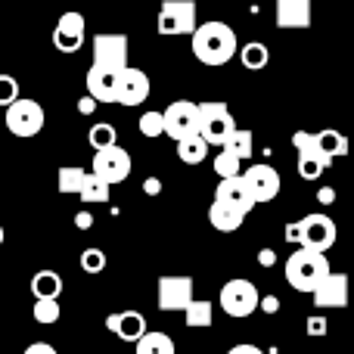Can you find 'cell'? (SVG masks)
Here are the masks:
<instances>
[{
  "label": "cell",
  "instance_id": "277c9868",
  "mask_svg": "<svg viewBox=\"0 0 354 354\" xmlns=\"http://www.w3.org/2000/svg\"><path fill=\"white\" fill-rule=\"evenodd\" d=\"M199 106V134L205 137L208 147H221L227 140L236 122H233V112L227 103L221 100H212V103H196Z\"/></svg>",
  "mask_w": 354,
  "mask_h": 354
},
{
  "label": "cell",
  "instance_id": "74e56055",
  "mask_svg": "<svg viewBox=\"0 0 354 354\" xmlns=\"http://www.w3.org/2000/svg\"><path fill=\"white\" fill-rule=\"evenodd\" d=\"M22 354H59V351H56L50 342H31V345H28V348H25Z\"/></svg>",
  "mask_w": 354,
  "mask_h": 354
},
{
  "label": "cell",
  "instance_id": "83f0119b",
  "mask_svg": "<svg viewBox=\"0 0 354 354\" xmlns=\"http://www.w3.org/2000/svg\"><path fill=\"white\" fill-rule=\"evenodd\" d=\"M137 354H174V342L171 336H165V333H143L140 339H137Z\"/></svg>",
  "mask_w": 354,
  "mask_h": 354
},
{
  "label": "cell",
  "instance_id": "30bf717a",
  "mask_svg": "<svg viewBox=\"0 0 354 354\" xmlns=\"http://www.w3.org/2000/svg\"><path fill=\"white\" fill-rule=\"evenodd\" d=\"M292 147L299 149V174L305 177V180H317V177L333 165V162L320 153L314 134H308V131H295V134H292Z\"/></svg>",
  "mask_w": 354,
  "mask_h": 354
},
{
  "label": "cell",
  "instance_id": "8d00e7d4",
  "mask_svg": "<svg viewBox=\"0 0 354 354\" xmlns=\"http://www.w3.org/2000/svg\"><path fill=\"white\" fill-rule=\"evenodd\" d=\"M258 311H264V314H277L280 311V299L277 295H258Z\"/></svg>",
  "mask_w": 354,
  "mask_h": 354
},
{
  "label": "cell",
  "instance_id": "bcb514c9",
  "mask_svg": "<svg viewBox=\"0 0 354 354\" xmlns=\"http://www.w3.org/2000/svg\"><path fill=\"white\" fill-rule=\"evenodd\" d=\"M3 239H6V230H3V227H0V245H3Z\"/></svg>",
  "mask_w": 354,
  "mask_h": 354
},
{
  "label": "cell",
  "instance_id": "60d3db41",
  "mask_svg": "<svg viewBox=\"0 0 354 354\" xmlns=\"http://www.w3.org/2000/svg\"><path fill=\"white\" fill-rule=\"evenodd\" d=\"M93 109H97V100H93L91 93H87V97H81V100H78V112H81V115H91Z\"/></svg>",
  "mask_w": 354,
  "mask_h": 354
},
{
  "label": "cell",
  "instance_id": "ee69618b",
  "mask_svg": "<svg viewBox=\"0 0 354 354\" xmlns=\"http://www.w3.org/2000/svg\"><path fill=\"white\" fill-rule=\"evenodd\" d=\"M227 354H264L261 348H258V345H249V342H243V345H233L230 351Z\"/></svg>",
  "mask_w": 354,
  "mask_h": 354
},
{
  "label": "cell",
  "instance_id": "d590c367",
  "mask_svg": "<svg viewBox=\"0 0 354 354\" xmlns=\"http://www.w3.org/2000/svg\"><path fill=\"white\" fill-rule=\"evenodd\" d=\"M19 97V81L12 75H0V106H10Z\"/></svg>",
  "mask_w": 354,
  "mask_h": 354
},
{
  "label": "cell",
  "instance_id": "7402d4cb",
  "mask_svg": "<svg viewBox=\"0 0 354 354\" xmlns=\"http://www.w3.org/2000/svg\"><path fill=\"white\" fill-rule=\"evenodd\" d=\"M174 143H177V159H180L183 165H199V162H205L208 149H212L199 131L189 137H180V140H174Z\"/></svg>",
  "mask_w": 354,
  "mask_h": 354
},
{
  "label": "cell",
  "instance_id": "9c48e42d",
  "mask_svg": "<svg viewBox=\"0 0 354 354\" xmlns=\"http://www.w3.org/2000/svg\"><path fill=\"white\" fill-rule=\"evenodd\" d=\"M162 128L171 140L189 137L199 131V106L193 100H174L165 112H162Z\"/></svg>",
  "mask_w": 354,
  "mask_h": 354
},
{
  "label": "cell",
  "instance_id": "484cf974",
  "mask_svg": "<svg viewBox=\"0 0 354 354\" xmlns=\"http://www.w3.org/2000/svg\"><path fill=\"white\" fill-rule=\"evenodd\" d=\"M78 196L87 202V205H100V202H109L112 187L103 180V177H97L93 171H87L84 174V183H81V189H78Z\"/></svg>",
  "mask_w": 354,
  "mask_h": 354
},
{
  "label": "cell",
  "instance_id": "f546056e",
  "mask_svg": "<svg viewBox=\"0 0 354 354\" xmlns=\"http://www.w3.org/2000/svg\"><path fill=\"white\" fill-rule=\"evenodd\" d=\"M239 59H243V66L249 68V72H258V68L268 66L270 53H268V47H264V44L252 41V44H245V47L239 50Z\"/></svg>",
  "mask_w": 354,
  "mask_h": 354
},
{
  "label": "cell",
  "instance_id": "7dc6e473",
  "mask_svg": "<svg viewBox=\"0 0 354 354\" xmlns=\"http://www.w3.org/2000/svg\"><path fill=\"white\" fill-rule=\"evenodd\" d=\"M274 3H277V0H274Z\"/></svg>",
  "mask_w": 354,
  "mask_h": 354
},
{
  "label": "cell",
  "instance_id": "9a60e30c",
  "mask_svg": "<svg viewBox=\"0 0 354 354\" xmlns=\"http://www.w3.org/2000/svg\"><path fill=\"white\" fill-rule=\"evenodd\" d=\"M314 308L330 311V308H345L348 305V274H333L326 270V277L314 286Z\"/></svg>",
  "mask_w": 354,
  "mask_h": 354
},
{
  "label": "cell",
  "instance_id": "3957f363",
  "mask_svg": "<svg viewBox=\"0 0 354 354\" xmlns=\"http://www.w3.org/2000/svg\"><path fill=\"white\" fill-rule=\"evenodd\" d=\"M295 243L305 245V249L330 252L336 245V221L324 212L305 214L301 221H295Z\"/></svg>",
  "mask_w": 354,
  "mask_h": 354
},
{
  "label": "cell",
  "instance_id": "836d02e7",
  "mask_svg": "<svg viewBox=\"0 0 354 354\" xmlns=\"http://www.w3.org/2000/svg\"><path fill=\"white\" fill-rule=\"evenodd\" d=\"M87 140H91L93 149H103V147H109V143H115V128H112V124H93Z\"/></svg>",
  "mask_w": 354,
  "mask_h": 354
},
{
  "label": "cell",
  "instance_id": "6da1fadb",
  "mask_svg": "<svg viewBox=\"0 0 354 354\" xmlns=\"http://www.w3.org/2000/svg\"><path fill=\"white\" fill-rule=\"evenodd\" d=\"M189 41H193V56L202 66H227V62L236 56L239 44H236V31L227 22H205L196 25L189 31Z\"/></svg>",
  "mask_w": 354,
  "mask_h": 354
},
{
  "label": "cell",
  "instance_id": "f6af8a7d",
  "mask_svg": "<svg viewBox=\"0 0 354 354\" xmlns=\"http://www.w3.org/2000/svg\"><path fill=\"white\" fill-rule=\"evenodd\" d=\"M258 261H261V268H274V261H277L274 249H261V255H258Z\"/></svg>",
  "mask_w": 354,
  "mask_h": 354
},
{
  "label": "cell",
  "instance_id": "ac0fdd59",
  "mask_svg": "<svg viewBox=\"0 0 354 354\" xmlns=\"http://www.w3.org/2000/svg\"><path fill=\"white\" fill-rule=\"evenodd\" d=\"M106 330L118 336L122 342H137L147 333V317L140 311H118L106 317Z\"/></svg>",
  "mask_w": 354,
  "mask_h": 354
},
{
  "label": "cell",
  "instance_id": "52a82bcc",
  "mask_svg": "<svg viewBox=\"0 0 354 354\" xmlns=\"http://www.w3.org/2000/svg\"><path fill=\"white\" fill-rule=\"evenodd\" d=\"M196 3L193 0H165L159 6V35L165 37H177V35H189L196 28Z\"/></svg>",
  "mask_w": 354,
  "mask_h": 354
},
{
  "label": "cell",
  "instance_id": "44dd1931",
  "mask_svg": "<svg viewBox=\"0 0 354 354\" xmlns=\"http://www.w3.org/2000/svg\"><path fill=\"white\" fill-rule=\"evenodd\" d=\"M208 221H212L214 230H221V233H233V230H239V227H243L245 212L224 205V202H212V208H208Z\"/></svg>",
  "mask_w": 354,
  "mask_h": 354
},
{
  "label": "cell",
  "instance_id": "2e32d148",
  "mask_svg": "<svg viewBox=\"0 0 354 354\" xmlns=\"http://www.w3.org/2000/svg\"><path fill=\"white\" fill-rule=\"evenodd\" d=\"M84 16L81 12H62L53 28V47L59 53H78L84 44Z\"/></svg>",
  "mask_w": 354,
  "mask_h": 354
},
{
  "label": "cell",
  "instance_id": "4316f807",
  "mask_svg": "<svg viewBox=\"0 0 354 354\" xmlns=\"http://www.w3.org/2000/svg\"><path fill=\"white\" fill-rule=\"evenodd\" d=\"M314 140H317V147H320V153L326 156V159H339V156H345L348 153V140L342 137V131H333V128H326V131H320V134H314Z\"/></svg>",
  "mask_w": 354,
  "mask_h": 354
},
{
  "label": "cell",
  "instance_id": "7c38bea8",
  "mask_svg": "<svg viewBox=\"0 0 354 354\" xmlns=\"http://www.w3.org/2000/svg\"><path fill=\"white\" fill-rule=\"evenodd\" d=\"M243 180H245V187H249L252 202H274L277 193H280V171L270 168V165H264V162L245 168Z\"/></svg>",
  "mask_w": 354,
  "mask_h": 354
},
{
  "label": "cell",
  "instance_id": "5b68a950",
  "mask_svg": "<svg viewBox=\"0 0 354 354\" xmlns=\"http://www.w3.org/2000/svg\"><path fill=\"white\" fill-rule=\"evenodd\" d=\"M218 301H221V311H224L227 317L243 320V317H249V314L258 311V289H255V283L236 277V280H227L224 286H221Z\"/></svg>",
  "mask_w": 354,
  "mask_h": 354
},
{
  "label": "cell",
  "instance_id": "8992f818",
  "mask_svg": "<svg viewBox=\"0 0 354 354\" xmlns=\"http://www.w3.org/2000/svg\"><path fill=\"white\" fill-rule=\"evenodd\" d=\"M6 109V131L16 137H35L44 131V106L37 100L16 97Z\"/></svg>",
  "mask_w": 354,
  "mask_h": 354
},
{
  "label": "cell",
  "instance_id": "f35d334b",
  "mask_svg": "<svg viewBox=\"0 0 354 354\" xmlns=\"http://www.w3.org/2000/svg\"><path fill=\"white\" fill-rule=\"evenodd\" d=\"M143 193H147V196H159L162 193V180H159V177H147V180H143Z\"/></svg>",
  "mask_w": 354,
  "mask_h": 354
},
{
  "label": "cell",
  "instance_id": "ba28073f",
  "mask_svg": "<svg viewBox=\"0 0 354 354\" xmlns=\"http://www.w3.org/2000/svg\"><path fill=\"white\" fill-rule=\"evenodd\" d=\"M91 171L97 177H103L109 187L112 183H122L124 177L131 174V153L124 147H118V143H109V147L97 149Z\"/></svg>",
  "mask_w": 354,
  "mask_h": 354
},
{
  "label": "cell",
  "instance_id": "d6986e66",
  "mask_svg": "<svg viewBox=\"0 0 354 354\" xmlns=\"http://www.w3.org/2000/svg\"><path fill=\"white\" fill-rule=\"evenodd\" d=\"M115 68H103V66H91L87 68V93H91L97 103H115Z\"/></svg>",
  "mask_w": 354,
  "mask_h": 354
},
{
  "label": "cell",
  "instance_id": "d6a6232c",
  "mask_svg": "<svg viewBox=\"0 0 354 354\" xmlns=\"http://www.w3.org/2000/svg\"><path fill=\"white\" fill-rule=\"evenodd\" d=\"M81 270H84V274H103L106 270V252L103 249H84L81 252Z\"/></svg>",
  "mask_w": 354,
  "mask_h": 354
},
{
  "label": "cell",
  "instance_id": "4dcf8cb0",
  "mask_svg": "<svg viewBox=\"0 0 354 354\" xmlns=\"http://www.w3.org/2000/svg\"><path fill=\"white\" fill-rule=\"evenodd\" d=\"M59 299H37L35 301V308H31V317L37 320L41 326H50V324H56L59 320Z\"/></svg>",
  "mask_w": 354,
  "mask_h": 354
},
{
  "label": "cell",
  "instance_id": "603a6c76",
  "mask_svg": "<svg viewBox=\"0 0 354 354\" xmlns=\"http://www.w3.org/2000/svg\"><path fill=\"white\" fill-rule=\"evenodd\" d=\"M183 320H187L189 330H208L214 320V308L212 301H196L189 299L187 305H183Z\"/></svg>",
  "mask_w": 354,
  "mask_h": 354
},
{
  "label": "cell",
  "instance_id": "e575fe53",
  "mask_svg": "<svg viewBox=\"0 0 354 354\" xmlns=\"http://www.w3.org/2000/svg\"><path fill=\"white\" fill-rule=\"evenodd\" d=\"M140 134L143 137H162L165 128H162V112H143L140 115Z\"/></svg>",
  "mask_w": 354,
  "mask_h": 354
},
{
  "label": "cell",
  "instance_id": "8fae6325",
  "mask_svg": "<svg viewBox=\"0 0 354 354\" xmlns=\"http://www.w3.org/2000/svg\"><path fill=\"white\" fill-rule=\"evenodd\" d=\"M149 97V75L143 68L124 66L115 78V103L122 106H143Z\"/></svg>",
  "mask_w": 354,
  "mask_h": 354
},
{
  "label": "cell",
  "instance_id": "7bdbcfd3",
  "mask_svg": "<svg viewBox=\"0 0 354 354\" xmlns=\"http://www.w3.org/2000/svg\"><path fill=\"white\" fill-rule=\"evenodd\" d=\"M308 333H311V336H320V333H326V320L324 317H311V320H308Z\"/></svg>",
  "mask_w": 354,
  "mask_h": 354
},
{
  "label": "cell",
  "instance_id": "4fadbf2b",
  "mask_svg": "<svg viewBox=\"0 0 354 354\" xmlns=\"http://www.w3.org/2000/svg\"><path fill=\"white\" fill-rule=\"evenodd\" d=\"M93 66L124 68L128 66V37L124 35H97L93 37Z\"/></svg>",
  "mask_w": 354,
  "mask_h": 354
},
{
  "label": "cell",
  "instance_id": "ffe728a7",
  "mask_svg": "<svg viewBox=\"0 0 354 354\" xmlns=\"http://www.w3.org/2000/svg\"><path fill=\"white\" fill-rule=\"evenodd\" d=\"M277 25L280 28H308L311 0H277Z\"/></svg>",
  "mask_w": 354,
  "mask_h": 354
},
{
  "label": "cell",
  "instance_id": "d4e9b609",
  "mask_svg": "<svg viewBox=\"0 0 354 354\" xmlns=\"http://www.w3.org/2000/svg\"><path fill=\"white\" fill-rule=\"evenodd\" d=\"M31 292H35V299H59L62 277L56 270H37L31 277Z\"/></svg>",
  "mask_w": 354,
  "mask_h": 354
},
{
  "label": "cell",
  "instance_id": "5bb4252c",
  "mask_svg": "<svg viewBox=\"0 0 354 354\" xmlns=\"http://www.w3.org/2000/svg\"><path fill=\"white\" fill-rule=\"evenodd\" d=\"M189 299H193V277H159L156 301L162 311H183Z\"/></svg>",
  "mask_w": 354,
  "mask_h": 354
},
{
  "label": "cell",
  "instance_id": "7a4b0ae2",
  "mask_svg": "<svg viewBox=\"0 0 354 354\" xmlns=\"http://www.w3.org/2000/svg\"><path fill=\"white\" fill-rule=\"evenodd\" d=\"M330 270V261H326V252H317V249H299L286 258V283L295 289V292H314L320 280L326 277Z\"/></svg>",
  "mask_w": 354,
  "mask_h": 354
},
{
  "label": "cell",
  "instance_id": "1f68e13d",
  "mask_svg": "<svg viewBox=\"0 0 354 354\" xmlns=\"http://www.w3.org/2000/svg\"><path fill=\"white\" fill-rule=\"evenodd\" d=\"M214 171L218 177H233V174H243V159L230 153V149H221V156L214 159Z\"/></svg>",
  "mask_w": 354,
  "mask_h": 354
},
{
  "label": "cell",
  "instance_id": "b9f144b4",
  "mask_svg": "<svg viewBox=\"0 0 354 354\" xmlns=\"http://www.w3.org/2000/svg\"><path fill=\"white\" fill-rule=\"evenodd\" d=\"M317 202H320V205H333V202H336V189L320 187L317 189Z\"/></svg>",
  "mask_w": 354,
  "mask_h": 354
},
{
  "label": "cell",
  "instance_id": "ab89813d",
  "mask_svg": "<svg viewBox=\"0 0 354 354\" xmlns=\"http://www.w3.org/2000/svg\"><path fill=\"white\" fill-rule=\"evenodd\" d=\"M75 227H78V230H91V227H93V214L91 212H78V214H75Z\"/></svg>",
  "mask_w": 354,
  "mask_h": 354
},
{
  "label": "cell",
  "instance_id": "f1b7e54d",
  "mask_svg": "<svg viewBox=\"0 0 354 354\" xmlns=\"http://www.w3.org/2000/svg\"><path fill=\"white\" fill-rule=\"evenodd\" d=\"M84 168L81 165H66L59 168V174H56V189H59L62 196H72L81 189V183H84Z\"/></svg>",
  "mask_w": 354,
  "mask_h": 354
},
{
  "label": "cell",
  "instance_id": "e0dca14e",
  "mask_svg": "<svg viewBox=\"0 0 354 354\" xmlns=\"http://www.w3.org/2000/svg\"><path fill=\"white\" fill-rule=\"evenodd\" d=\"M214 202H224L230 208H239V212L249 214V208L255 205L249 196V187H245L243 174H233V177H221V183L214 187Z\"/></svg>",
  "mask_w": 354,
  "mask_h": 354
},
{
  "label": "cell",
  "instance_id": "cb8c5ba5",
  "mask_svg": "<svg viewBox=\"0 0 354 354\" xmlns=\"http://www.w3.org/2000/svg\"><path fill=\"white\" fill-rule=\"evenodd\" d=\"M221 149H230L236 159H252V153H255V134L245 128H233L230 134H227V140L221 143Z\"/></svg>",
  "mask_w": 354,
  "mask_h": 354
}]
</instances>
